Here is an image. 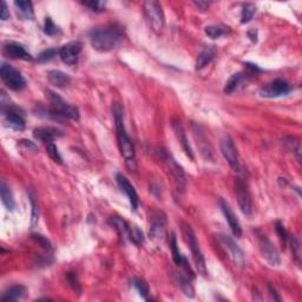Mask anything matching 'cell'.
I'll return each instance as SVG.
<instances>
[{
    "mask_svg": "<svg viewBox=\"0 0 302 302\" xmlns=\"http://www.w3.org/2000/svg\"><path fill=\"white\" fill-rule=\"evenodd\" d=\"M113 117H115V125L116 131H117V140H118V146L122 156H123L124 160H125L126 167L130 170H136V152L135 146L132 144L131 140H130L129 135L126 134L125 125H124L123 120V109L120 104L116 103L113 105Z\"/></svg>",
    "mask_w": 302,
    "mask_h": 302,
    "instance_id": "6da1fadb",
    "label": "cell"
},
{
    "mask_svg": "<svg viewBox=\"0 0 302 302\" xmlns=\"http://www.w3.org/2000/svg\"><path fill=\"white\" fill-rule=\"evenodd\" d=\"M123 36L116 27L107 26L92 30L90 33V41L92 48L99 52H109L115 50L122 43Z\"/></svg>",
    "mask_w": 302,
    "mask_h": 302,
    "instance_id": "7a4b0ae2",
    "label": "cell"
},
{
    "mask_svg": "<svg viewBox=\"0 0 302 302\" xmlns=\"http://www.w3.org/2000/svg\"><path fill=\"white\" fill-rule=\"evenodd\" d=\"M183 235H184L185 242L188 243V247L190 248L191 255H193L194 262H195L196 268L201 275H207V266L206 260H204L203 254H202L201 248H199L198 241L196 239V235L194 232L193 228L187 223H183Z\"/></svg>",
    "mask_w": 302,
    "mask_h": 302,
    "instance_id": "3957f363",
    "label": "cell"
},
{
    "mask_svg": "<svg viewBox=\"0 0 302 302\" xmlns=\"http://www.w3.org/2000/svg\"><path fill=\"white\" fill-rule=\"evenodd\" d=\"M143 8L144 15H145L146 20H148L149 25H150L152 31L156 33L162 32L163 29H164L165 18L160 2L154 1V0H149V1L144 2Z\"/></svg>",
    "mask_w": 302,
    "mask_h": 302,
    "instance_id": "277c9868",
    "label": "cell"
},
{
    "mask_svg": "<svg viewBox=\"0 0 302 302\" xmlns=\"http://www.w3.org/2000/svg\"><path fill=\"white\" fill-rule=\"evenodd\" d=\"M48 97L50 103L52 105V112L57 115L58 117L69 118V120L78 121L79 120V111L76 107H72L69 103L57 95V93L48 91Z\"/></svg>",
    "mask_w": 302,
    "mask_h": 302,
    "instance_id": "5b68a950",
    "label": "cell"
},
{
    "mask_svg": "<svg viewBox=\"0 0 302 302\" xmlns=\"http://www.w3.org/2000/svg\"><path fill=\"white\" fill-rule=\"evenodd\" d=\"M0 74H1L2 82L11 90L21 91L26 87V80H25L23 74L6 63L1 64Z\"/></svg>",
    "mask_w": 302,
    "mask_h": 302,
    "instance_id": "8992f818",
    "label": "cell"
},
{
    "mask_svg": "<svg viewBox=\"0 0 302 302\" xmlns=\"http://www.w3.org/2000/svg\"><path fill=\"white\" fill-rule=\"evenodd\" d=\"M150 237L157 243L167 240V216L163 212H154L150 216Z\"/></svg>",
    "mask_w": 302,
    "mask_h": 302,
    "instance_id": "52a82bcc",
    "label": "cell"
},
{
    "mask_svg": "<svg viewBox=\"0 0 302 302\" xmlns=\"http://www.w3.org/2000/svg\"><path fill=\"white\" fill-rule=\"evenodd\" d=\"M217 239L220 241L221 245L223 246V248L228 251L229 257L231 259V261L237 266H243L245 265V253L242 251V249L240 248L239 245L231 239L229 235L227 234H218Z\"/></svg>",
    "mask_w": 302,
    "mask_h": 302,
    "instance_id": "ba28073f",
    "label": "cell"
},
{
    "mask_svg": "<svg viewBox=\"0 0 302 302\" xmlns=\"http://www.w3.org/2000/svg\"><path fill=\"white\" fill-rule=\"evenodd\" d=\"M235 194H236L237 202H239V206L241 212L245 214L247 217H251L253 216V202H251L250 194H249L248 189H247V185L243 183L241 179H237L236 185H235Z\"/></svg>",
    "mask_w": 302,
    "mask_h": 302,
    "instance_id": "9c48e42d",
    "label": "cell"
},
{
    "mask_svg": "<svg viewBox=\"0 0 302 302\" xmlns=\"http://www.w3.org/2000/svg\"><path fill=\"white\" fill-rule=\"evenodd\" d=\"M221 152H222L223 157L226 159L228 164L234 169V170H240V160L239 155H237L236 146H235L234 142L229 136H223L222 140L220 142Z\"/></svg>",
    "mask_w": 302,
    "mask_h": 302,
    "instance_id": "30bf717a",
    "label": "cell"
},
{
    "mask_svg": "<svg viewBox=\"0 0 302 302\" xmlns=\"http://www.w3.org/2000/svg\"><path fill=\"white\" fill-rule=\"evenodd\" d=\"M163 160L165 162V165H167V169L170 174L171 177H173L174 183H175V187L177 191H183L185 188V175L184 171L181 165L176 162L175 160L173 159L169 155H165L163 157Z\"/></svg>",
    "mask_w": 302,
    "mask_h": 302,
    "instance_id": "8fae6325",
    "label": "cell"
},
{
    "mask_svg": "<svg viewBox=\"0 0 302 302\" xmlns=\"http://www.w3.org/2000/svg\"><path fill=\"white\" fill-rule=\"evenodd\" d=\"M290 85L284 79H275L269 84L265 85L260 90V95L265 98H276V97L284 96L289 93Z\"/></svg>",
    "mask_w": 302,
    "mask_h": 302,
    "instance_id": "7c38bea8",
    "label": "cell"
},
{
    "mask_svg": "<svg viewBox=\"0 0 302 302\" xmlns=\"http://www.w3.org/2000/svg\"><path fill=\"white\" fill-rule=\"evenodd\" d=\"M83 44L79 41H72L66 44L63 48L59 49V57L64 63L68 65H73L78 60V57L82 52Z\"/></svg>",
    "mask_w": 302,
    "mask_h": 302,
    "instance_id": "4fadbf2b",
    "label": "cell"
},
{
    "mask_svg": "<svg viewBox=\"0 0 302 302\" xmlns=\"http://www.w3.org/2000/svg\"><path fill=\"white\" fill-rule=\"evenodd\" d=\"M259 246L262 256L267 260L270 266H279L281 263V259H280L278 250H276L275 247L273 246V243L267 237L261 235L259 237Z\"/></svg>",
    "mask_w": 302,
    "mask_h": 302,
    "instance_id": "5bb4252c",
    "label": "cell"
},
{
    "mask_svg": "<svg viewBox=\"0 0 302 302\" xmlns=\"http://www.w3.org/2000/svg\"><path fill=\"white\" fill-rule=\"evenodd\" d=\"M116 179H117V183L118 185H120L121 190L123 191V193H125L127 198H129L130 204H131V209L137 210L138 195L137 193H136L135 188L132 187V184L129 182V179H127L124 175H122V174H117V175H116Z\"/></svg>",
    "mask_w": 302,
    "mask_h": 302,
    "instance_id": "9a60e30c",
    "label": "cell"
},
{
    "mask_svg": "<svg viewBox=\"0 0 302 302\" xmlns=\"http://www.w3.org/2000/svg\"><path fill=\"white\" fill-rule=\"evenodd\" d=\"M220 207H221V210H222L224 217H226L227 222H228L229 227H231L232 234H234L235 236L240 237L241 234H242V229H241V224L239 222V220H237L236 215H235L234 212L231 210V206H229V204L227 203L224 199L221 198L220 199Z\"/></svg>",
    "mask_w": 302,
    "mask_h": 302,
    "instance_id": "2e32d148",
    "label": "cell"
},
{
    "mask_svg": "<svg viewBox=\"0 0 302 302\" xmlns=\"http://www.w3.org/2000/svg\"><path fill=\"white\" fill-rule=\"evenodd\" d=\"M2 113L5 115V124L8 127L19 130V131L25 129V120L18 109H16V107L10 109L8 107L7 110H2Z\"/></svg>",
    "mask_w": 302,
    "mask_h": 302,
    "instance_id": "e0dca14e",
    "label": "cell"
},
{
    "mask_svg": "<svg viewBox=\"0 0 302 302\" xmlns=\"http://www.w3.org/2000/svg\"><path fill=\"white\" fill-rule=\"evenodd\" d=\"M2 53L11 59H21V60H32V56L26 51L23 45L17 43H8L2 49Z\"/></svg>",
    "mask_w": 302,
    "mask_h": 302,
    "instance_id": "ac0fdd59",
    "label": "cell"
},
{
    "mask_svg": "<svg viewBox=\"0 0 302 302\" xmlns=\"http://www.w3.org/2000/svg\"><path fill=\"white\" fill-rule=\"evenodd\" d=\"M33 136H35V138H37V140L48 144L53 142L56 138L62 137L63 134L60 130L56 129V127L48 126V127H37V129H35Z\"/></svg>",
    "mask_w": 302,
    "mask_h": 302,
    "instance_id": "d6986e66",
    "label": "cell"
},
{
    "mask_svg": "<svg viewBox=\"0 0 302 302\" xmlns=\"http://www.w3.org/2000/svg\"><path fill=\"white\" fill-rule=\"evenodd\" d=\"M173 127H174V130H175L176 136H177V138H178L179 143H181L183 150L185 151V154H187L191 160H194L193 150H191L190 144H189V142H188V138H187V136H185L184 130H183V126H182L181 122H174Z\"/></svg>",
    "mask_w": 302,
    "mask_h": 302,
    "instance_id": "ffe728a7",
    "label": "cell"
},
{
    "mask_svg": "<svg viewBox=\"0 0 302 302\" xmlns=\"http://www.w3.org/2000/svg\"><path fill=\"white\" fill-rule=\"evenodd\" d=\"M48 78L52 85L57 88H65L70 84L71 79L69 74L64 73L63 71L52 70L48 73Z\"/></svg>",
    "mask_w": 302,
    "mask_h": 302,
    "instance_id": "44dd1931",
    "label": "cell"
},
{
    "mask_svg": "<svg viewBox=\"0 0 302 302\" xmlns=\"http://www.w3.org/2000/svg\"><path fill=\"white\" fill-rule=\"evenodd\" d=\"M25 293H26V288L24 286H20V284H16V286L10 287L6 292L4 293L1 298V302H12L20 300L25 296Z\"/></svg>",
    "mask_w": 302,
    "mask_h": 302,
    "instance_id": "7402d4cb",
    "label": "cell"
},
{
    "mask_svg": "<svg viewBox=\"0 0 302 302\" xmlns=\"http://www.w3.org/2000/svg\"><path fill=\"white\" fill-rule=\"evenodd\" d=\"M0 195H1V201L5 208L10 210V212H12L16 207L15 198H13L12 191L10 190V187H8L5 181H1V183H0Z\"/></svg>",
    "mask_w": 302,
    "mask_h": 302,
    "instance_id": "603a6c76",
    "label": "cell"
},
{
    "mask_svg": "<svg viewBox=\"0 0 302 302\" xmlns=\"http://www.w3.org/2000/svg\"><path fill=\"white\" fill-rule=\"evenodd\" d=\"M15 6L17 8V13L24 20H29L33 18V6L31 1L26 0H17L15 2Z\"/></svg>",
    "mask_w": 302,
    "mask_h": 302,
    "instance_id": "cb8c5ba5",
    "label": "cell"
},
{
    "mask_svg": "<svg viewBox=\"0 0 302 302\" xmlns=\"http://www.w3.org/2000/svg\"><path fill=\"white\" fill-rule=\"evenodd\" d=\"M216 56V50L214 46H208L198 54L197 60H196V69L197 70H201L203 69L204 66H207L208 64L212 62L214 59V57Z\"/></svg>",
    "mask_w": 302,
    "mask_h": 302,
    "instance_id": "d4e9b609",
    "label": "cell"
},
{
    "mask_svg": "<svg viewBox=\"0 0 302 302\" xmlns=\"http://www.w3.org/2000/svg\"><path fill=\"white\" fill-rule=\"evenodd\" d=\"M111 222L113 224V227L117 229L118 234H120V236L123 239V241L129 240V236H130L129 224H127L123 218H121L120 216H113V217L111 218Z\"/></svg>",
    "mask_w": 302,
    "mask_h": 302,
    "instance_id": "484cf974",
    "label": "cell"
},
{
    "mask_svg": "<svg viewBox=\"0 0 302 302\" xmlns=\"http://www.w3.org/2000/svg\"><path fill=\"white\" fill-rule=\"evenodd\" d=\"M175 280H176L177 284H178V287L181 288V290L184 293L185 295L189 296V298H194V295H195V290H194L193 284H191V282L189 281V280L185 278L184 275H182L181 273H175Z\"/></svg>",
    "mask_w": 302,
    "mask_h": 302,
    "instance_id": "4316f807",
    "label": "cell"
},
{
    "mask_svg": "<svg viewBox=\"0 0 302 302\" xmlns=\"http://www.w3.org/2000/svg\"><path fill=\"white\" fill-rule=\"evenodd\" d=\"M284 143L286 144L287 148L289 149L290 151L294 152L296 155V159L298 160H301V144L300 141L295 137H287L284 140Z\"/></svg>",
    "mask_w": 302,
    "mask_h": 302,
    "instance_id": "83f0119b",
    "label": "cell"
},
{
    "mask_svg": "<svg viewBox=\"0 0 302 302\" xmlns=\"http://www.w3.org/2000/svg\"><path fill=\"white\" fill-rule=\"evenodd\" d=\"M241 80H242V73H235L232 74V76L229 78L228 82H227L226 87H224V93H227V95H229V93L234 92L235 90H236L237 87L240 85Z\"/></svg>",
    "mask_w": 302,
    "mask_h": 302,
    "instance_id": "f1b7e54d",
    "label": "cell"
},
{
    "mask_svg": "<svg viewBox=\"0 0 302 302\" xmlns=\"http://www.w3.org/2000/svg\"><path fill=\"white\" fill-rule=\"evenodd\" d=\"M256 12V6L254 4H246L241 12V23L247 24L253 19V17Z\"/></svg>",
    "mask_w": 302,
    "mask_h": 302,
    "instance_id": "f546056e",
    "label": "cell"
},
{
    "mask_svg": "<svg viewBox=\"0 0 302 302\" xmlns=\"http://www.w3.org/2000/svg\"><path fill=\"white\" fill-rule=\"evenodd\" d=\"M170 248H171V251H173V255H174V261H175L176 265L182 266L185 259L182 256L181 253H179L178 248H177L176 237H175V235H174V234L171 235V239H170Z\"/></svg>",
    "mask_w": 302,
    "mask_h": 302,
    "instance_id": "4dcf8cb0",
    "label": "cell"
},
{
    "mask_svg": "<svg viewBox=\"0 0 302 302\" xmlns=\"http://www.w3.org/2000/svg\"><path fill=\"white\" fill-rule=\"evenodd\" d=\"M129 240L131 242H134L136 246H142L144 242V236H143V232L137 228V227H130V236Z\"/></svg>",
    "mask_w": 302,
    "mask_h": 302,
    "instance_id": "1f68e13d",
    "label": "cell"
},
{
    "mask_svg": "<svg viewBox=\"0 0 302 302\" xmlns=\"http://www.w3.org/2000/svg\"><path fill=\"white\" fill-rule=\"evenodd\" d=\"M46 152H48L49 156L51 157V159L53 160L54 162L59 163V164H62L63 159H62V156H60L59 151H58V148H57L56 145H54L53 142L46 144Z\"/></svg>",
    "mask_w": 302,
    "mask_h": 302,
    "instance_id": "d6a6232c",
    "label": "cell"
},
{
    "mask_svg": "<svg viewBox=\"0 0 302 302\" xmlns=\"http://www.w3.org/2000/svg\"><path fill=\"white\" fill-rule=\"evenodd\" d=\"M57 54H59V50L57 49H49V50H45V51H43L38 56V62L39 63H46V62H50L51 59H53L54 57L57 56Z\"/></svg>",
    "mask_w": 302,
    "mask_h": 302,
    "instance_id": "836d02e7",
    "label": "cell"
},
{
    "mask_svg": "<svg viewBox=\"0 0 302 302\" xmlns=\"http://www.w3.org/2000/svg\"><path fill=\"white\" fill-rule=\"evenodd\" d=\"M134 284V287L138 290V293H140L141 296H142L143 299H145V300H148L149 288H148V286H146L145 282L142 281V280H140V279H135L134 284Z\"/></svg>",
    "mask_w": 302,
    "mask_h": 302,
    "instance_id": "e575fe53",
    "label": "cell"
},
{
    "mask_svg": "<svg viewBox=\"0 0 302 302\" xmlns=\"http://www.w3.org/2000/svg\"><path fill=\"white\" fill-rule=\"evenodd\" d=\"M44 32H45V35L48 36H56L60 31L59 29H58L57 25L52 21L51 18H46L45 25H44Z\"/></svg>",
    "mask_w": 302,
    "mask_h": 302,
    "instance_id": "d590c367",
    "label": "cell"
},
{
    "mask_svg": "<svg viewBox=\"0 0 302 302\" xmlns=\"http://www.w3.org/2000/svg\"><path fill=\"white\" fill-rule=\"evenodd\" d=\"M29 197H30V202H31V207H32V214H31V223L32 226H35L38 221V207H37V202H36V196L33 195L32 191L29 193Z\"/></svg>",
    "mask_w": 302,
    "mask_h": 302,
    "instance_id": "8d00e7d4",
    "label": "cell"
},
{
    "mask_svg": "<svg viewBox=\"0 0 302 302\" xmlns=\"http://www.w3.org/2000/svg\"><path fill=\"white\" fill-rule=\"evenodd\" d=\"M206 35L213 39H216V38H220L221 36L224 35V30L220 26H207Z\"/></svg>",
    "mask_w": 302,
    "mask_h": 302,
    "instance_id": "74e56055",
    "label": "cell"
},
{
    "mask_svg": "<svg viewBox=\"0 0 302 302\" xmlns=\"http://www.w3.org/2000/svg\"><path fill=\"white\" fill-rule=\"evenodd\" d=\"M83 5L90 8L93 12H102L105 8V2L104 1H85L83 2Z\"/></svg>",
    "mask_w": 302,
    "mask_h": 302,
    "instance_id": "f35d334b",
    "label": "cell"
},
{
    "mask_svg": "<svg viewBox=\"0 0 302 302\" xmlns=\"http://www.w3.org/2000/svg\"><path fill=\"white\" fill-rule=\"evenodd\" d=\"M290 247H292L293 255H294V256L296 257V260L299 261V257H300V251H299V249H300V245H299V241L295 236L290 237Z\"/></svg>",
    "mask_w": 302,
    "mask_h": 302,
    "instance_id": "ab89813d",
    "label": "cell"
},
{
    "mask_svg": "<svg viewBox=\"0 0 302 302\" xmlns=\"http://www.w3.org/2000/svg\"><path fill=\"white\" fill-rule=\"evenodd\" d=\"M275 229H276V232H278L280 240H281V242H284V243L286 242V240H287V231H286V229H284V224H282L281 222H278V223H276Z\"/></svg>",
    "mask_w": 302,
    "mask_h": 302,
    "instance_id": "60d3db41",
    "label": "cell"
},
{
    "mask_svg": "<svg viewBox=\"0 0 302 302\" xmlns=\"http://www.w3.org/2000/svg\"><path fill=\"white\" fill-rule=\"evenodd\" d=\"M33 239L37 241L38 243H40L44 248L46 249H51V243L49 242V240H46L45 237H43L41 235H33Z\"/></svg>",
    "mask_w": 302,
    "mask_h": 302,
    "instance_id": "b9f144b4",
    "label": "cell"
},
{
    "mask_svg": "<svg viewBox=\"0 0 302 302\" xmlns=\"http://www.w3.org/2000/svg\"><path fill=\"white\" fill-rule=\"evenodd\" d=\"M0 18H1L2 21L7 20L10 18V12H8V7L6 5V2L2 1L1 2V11H0Z\"/></svg>",
    "mask_w": 302,
    "mask_h": 302,
    "instance_id": "7bdbcfd3",
    "label": "cell"
},
{
    "mask_svg": "<svg viewBox=\"0 0 302 302\" xmlns=\"http://www.w3.org/2000/svg\"><path fill=\"white\" fill-rule=\"evenodd\" d=\"M68 280H69V282H70V284H71V286L73 287V289H74V290H78V292H80V288H79L78 281H77L76 276H74L73 274H72V273H69Z\"/></svg>",
    "mask_w": 302,
    "mask_h": 302,
    "instance_id": "ee69618b",
    "label": "cell"
},
{
    "mask_svg": "<svg viewBox=\"0 0 302 302\" xmlns=\"http://www.w3.org/2000/svg\"><path fill=\"white\" fill-rule=\"evenodd\" d=\"M194 4L197 6L199 10H206V8L209 6L210 2H207V1H194Z\"/></svg>",
    "mask_w": 302,
    "mask_h": 302,
    "instance_id": "f6af8a7d",
    "label": "cell"
},
{
    "mask_svg": "<svg viewBox=\"0 0 302 302\" xmlns=\"http://www.w3.org/2000/svg\"><path fill=\"white\" fill-rule=\"evenodd\" d=\"M269 290H270V294L274 296V299H275V300H278V301H280V300H281V298H280V296L278 295V293H276V290H275V289H274V288H273V287H271V286H269Z\"/></svg>",
    "mask_w": 302,
    "mask_h": 302,
    "instance_id": "bcb514c9",
    "label": "cell"
}]
</instances>
